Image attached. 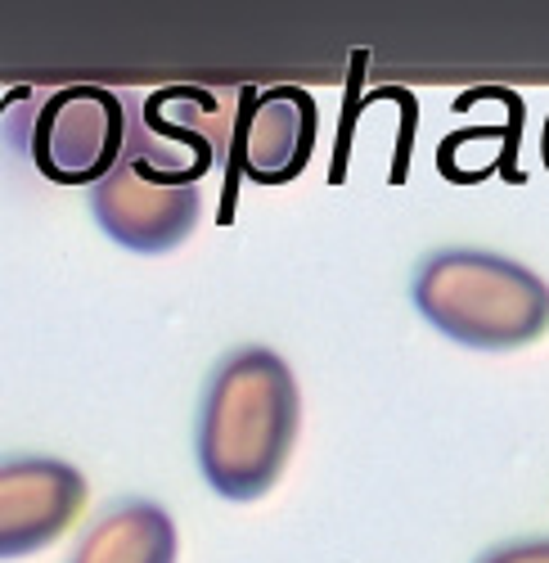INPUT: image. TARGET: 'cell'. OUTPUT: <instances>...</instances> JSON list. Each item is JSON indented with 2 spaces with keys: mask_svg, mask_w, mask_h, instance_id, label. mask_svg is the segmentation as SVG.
Returning <instances> with one entry per match:
<instances>
[{
  "mask_svg": "<svg viewBox=\"0 0 549 563\" xmlns=\"http://www.w3.org/2000/svg\"><path fill=\"white\" fill-rule=\"evenodd\" d=\"M81 468L55 455L0 460V563L55 545L86 509Z\"/></svg>",
  "mask_w": 549,
  "mask_h": 563,
  "instance_id": "cell-5",
  "label": "cell"
},
{
  "mask_svg": "<svg viewBox=\"0 0 549 563\" xmlns=\"http://www.w3.org/2000/svg\"><path fill=\"white\" fill-rule=\"evenodd\" d=\"M315 150V104L298 86H274L239 126V163L261 185H289Z\"/></svg>",
  "mask_w": 549,
  "mask_h": 563,
  "instance_id": "cell-6",
  "label": "cell"
},
{
  "mask_svg": "<svg viewBox=\"0 0 549 563\" xmlns=\"http://www.w3.org/2000/svg\"><path fill=\"white\" fill-rule=\"evenodd\" d=\"M90 212L113 244L131 253H171L190 240L203 221V190L190 180L158 172L126 131V150L117 167L90 190Z\"/></svg>",
  "mask_w": 549,
  "mask_h": 563,
  "instance_id": "cell-4",
  "label": "cell"
},
{
  "mask_svg": "<svg viewBox=\"0 0 549 563\" xmlns=\"http://www.w3.org/2000/svg\"><path fill=\"white\" fill-rule=\"evenodd\" d=\"M419 316L460 347L514 352L549 334V285L523 262L482 249L428 253L410 285Z\"/></svg>",
  "mask_w": 549,
  "mask_h": 563,
  "instance_id": "cell-2",
  "label": "cell"
},
{
  "mask_svg": "<svg viewBox=\"0 0 549 563\" xmlns=\"http://www.w3.org/2000/svg\"><path fill=\"white\" fill-rule=\"evenodd\" d=\"M478 563H549V541H509L486 550Z\"/></svg>",
  "mask_w": 549,
  "mask_h": 563,
  "instance_id": "cell-8",
  "label": "cell"
},
{
  "mask_svg": "<svg viewBox=\"0 0 549 563\" xmlns=\"http://www.w3.org/2000/svg\"><path fill=\"white\" fill-rule=\"evenodd\" d=\"M131 100L104 86H64L27 118L32 167L72 190H96L126 150Z\"/></svg>",
  "mask_w": 549,
  "mask_h": 563,
  "instance_id": "cell-3",
  "label": "cell"
},
{
  "mask_svg": "<svg viewBox=\"0 0 549 563\" xmlns=\"http://www.w3.org/2000/svg\"><path fill=\"white\" fill-rule=\"evenodd\" d=\"M302 433L298 374L280 352L248 343L231 352L203 388L194 460L203 483L225 500H261L284 478Z\"/></svg>",
  "mask_w": 549,
  "mask_h": 563,
  "instance_id": "cell-1",
  "label": "cell"
},
{
  "mask_svg": "<svg viewBox=\"0 0 549 563\" xmlns=\"http://www.w3.org/2000/svg\"><path fill=\"white\" fill-rule=\"evenodd\" d=\"M180 532L158 500H122L90 523L68 563H176Z\"/></svg>",
  "mask_w": 549,
  "mask_h": 563,
  "instance_id": "cell-7",
  "label": "cell"
}]
</instances>
